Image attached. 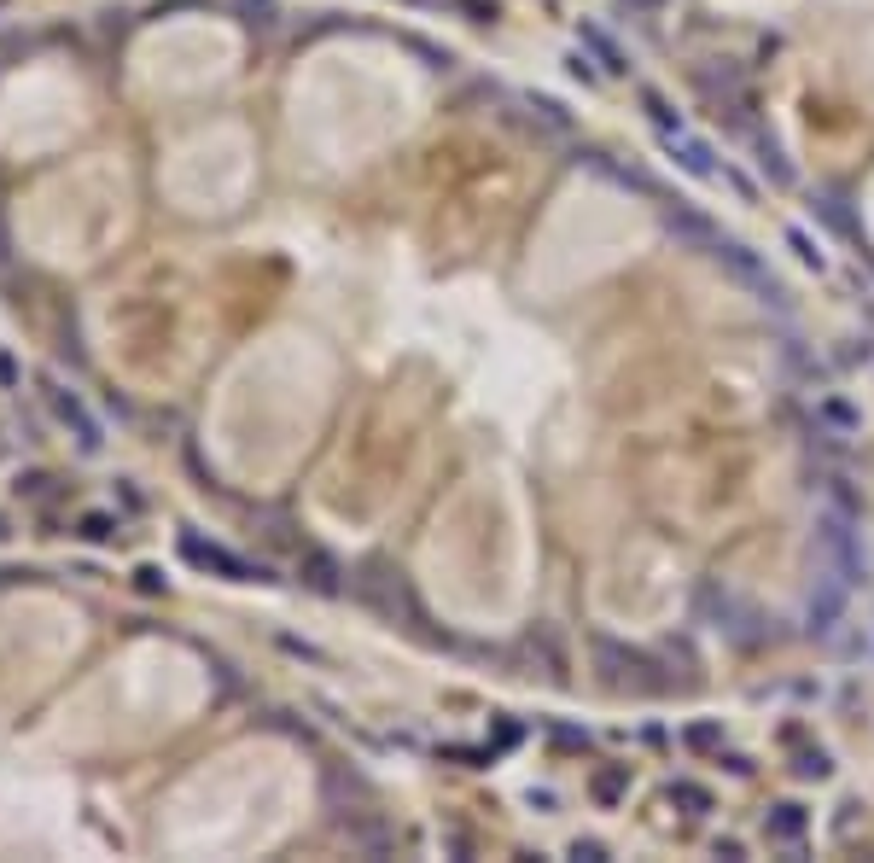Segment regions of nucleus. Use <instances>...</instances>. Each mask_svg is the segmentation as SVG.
Wrapping results in <instances>:
<instances>
[{"label":"nucleus","mask_w":874,"mask_h":863,"mask_svg":"<svg viewBox=\"0 0 874 863\" xmlns=\"http://www.w3.org/2000/svg\"><path fill=\"white\" fill-rule=\"evenodd\" d=\"M816 572H834L845 584H857L869 572V554H863V537H857V508L828 502L816 514Z\"/></svg>","instance_id":"obj_1"},{"label":"nucleus","mask_w":874,"mask_h":863,"mask_svg":"<svg viewBox=\"0 0 874 863\" xmlns=\"http://www.w3.org/2000/svg\"><path fill=\"white\" fill-rule=\"evenodd\" d=\"M181 554L193 560V566H204V572H222V578H234V584H263L269 578V566H251V560H239V554H228L222 543H204V537H181Z\"/></svg>","instance_id":"obj_2"},{"label":"nucleus","mask_w":874,"mask_h":863,"mask_svg":"<svg viewBox=\"0 0 874 863\" xmlns=\"http://www.w3.org/2000/svg\"><path fill=\"white\" fill-rule=\"evenodd\" d=\"M845 595H851V584H845V578H834V572H816V589H810V630H816V636H828V630L840 624Z\"/></svg>","instance_id":"obj_3"},{"label":"nucleus","mask_w":874,"mask_h":863,"mask_svg":"<svg viewBox=\"0 0 874 863\" xmlns=\"http://www.w3.org/2000/svg\"><path fill=\"white\" fill-rule=\"evenodd\" d=\"M47 403L59 409V420H65V426H76V444H82V455H100L105 438H100V426L88 420V409L76 403V391H65V385H47Z\"/></svg>","instance_id":"obj_4"},{"label":"nucleus","mask_w":874,"mask_h":863,"mask_svg":"<svg viewBox=\"0 0 874 863\" xmlns=\"http://www.w3.org/2000/svg\"><path fill=\"white\" fill-rule=\"evenodd\" d=\"M665 228H671L682 245H694V251H717V240H723L706 216H700V210H688L682 199H676V205H665Z\"/></svg>","instance_id":"obj_5"},{"label":"nucleus","mask_w":874,"mask_h":863,"mask_svg":"<svg viewBox=\"0 0 874 863\" xmlns=\"http://www.w3.org/2000/svg\"><path fill=\"white\" fill-rule=\"evenodd\" d=\"M805 829H810V811H805V805H793V799H781V805H770V811H764V834H770V840H781V846H799V840H805Z\"/></svg>","instance_id":"obj_6"},{"label":"nucleus","mask_w":874,"mask_h":863,"mask_svg":"<svg viewBox=\"0 0 874 863\" xmlns=\"http://www.w3.org/2000/svg\"><path fill=\"white\" fill-rule=\"evenodd\" d=\"M583 47L595 53V65H601L606 76H624V70H630V59H624V47H618V41H612L606 30H595V24H583Z\"/></svg>","instance_id":"obj_7"},{"label":"nucleus","mask_w":874,"mask_h":863,"mask_svg":"<svg viewBox=\"0 0 874 863\" xmlns=\"http://www.w3.org/2000/svg\"><path fill=\"white\" fill-rule=\"evenodd\" d=\"M665 146H671V158H676V164H682L688 175H717V164H711V146H706V140L665 135Z\"/></svg>","instance_id":"obj_8"},{"label":"nucleus","mask_w":874,"mask_h":863,"mask_svg":"<svg viewBox=\"0 0 874 863\" xmlns=\"http://www.w3.org/2000/svg\"><path fill=\"white\" fill-rule=\"evenodd\" d=\"M303 584L315 589V595H338V589H344L338 584V560L333 554H309V560H303Z\"/></svg>","instance_id":"obj_9"},{"label":"nucleus","mask_w":874,"mask_h":863,"mask_svg":"<svg viewBox=\"0 0 874 863\" xmlns=\"http://www.w3.org/2000/svg\"><path fill=\"white\" fill-rule=\"evenodd\" d=\"M816 420H822L834 438H851V432H857V409L840 403V397H822V403H816Z\"/></svg>","instance_id":"obj_10"},{"label":"nucleus","mask_w":874,"mask_h":863,"mask_svg":"<svg viewBox=\"0 0 874 863\" xmlns=\"http://www.w3.org/2000/svg\"><path fill=\"white\" fill-rule=\"evenodd\" d=\"M752 146H758V164H764V175H770L775 187H793V164L781 158V146L770 135H752Z\"/></svg>","instance_id":"obj_11"},{"label":"nucleus","mask_w":874,"mask_h":863,"mask_svg":"<svg viewBox=\"0 0 874 863\" xmlns=\"http://www.w3.org/2000/svg\"><path fill=\"white\" fill-rule=\"evenodd\" d=\"M525 105L537 111V123H542V129H554V135H572V111H566L560 100H548V94H531Z\"/></svg>","instance_id":"obj_12"},{"label":"nucleus","mask_w":874,"mask_h":863,"mask_svg":"<svg viewBox=\"0 0 874 863\" xmlns=\"http://www.w3.org/2000/svg\"><path fill=\"white\" fill-rule=\"evenodd\" d=\"M624 794H630V764H606L601 776H595V799L601 805H618Z\"/></svg>","instance_id":"obj_13"},{"label":"nucleus","mask_w":874,"mask_h":863,"mask_svg":"<svg viewBox=\"0 0 874 863\" xmlns=\"http://www.w3.org/2000/svg\"><path fill=\"white\" fill-rule=\"evenodd\" d=\"M816 210H822V222H828L834 234H845V240H857V222L845 216V199H840V193H822V199H816Z\"/></svg>","instance_id":"obj_14"},{"label":"nucleus","mask_w":874,"mask_h":863,"mask_svg":"<svg viewBox=\"0 0 874 863\" xmlns=\"http://www.w3.org/2000/svg\"><path fill=\"white\" fill-rule=\"evenodd\" d=\"M793 770H799V782H828V776H834V759H828L822 747H805V753L793 759Z\"/></svg>","instance_id":"obj_15"},{"label":"nucleus","mask_w":874,"mask_h":863,"mask_svg":"<svg viewBox=\"0 0 874 863\" xmlns=\"http://www.w3.org/2000/svg\"><path fill=\"white\" fill-rule=\"evenodd\" d=\"M671 805H682L688 817H706V811H711V794L700 788V782H671Z\"/></svg>","instance_id":"obj_16"},{"label":"nucleus","mask_w":874,"mask_h":863,"mask_svg":"<svg viewBox=\"0 0 874 863\" xmlns=\"http://www.w3.org/2000/svg\"><path fill=\"white\" fill-rule=\"evenodd\" d=\"M641 105H647V117L665 129V135H682V117H676L671 105H665V94H653V88H641Z\"/></svg>","instance_id":"obj_17"},{"label":"nucleus","mask_w":874,"mask_h":863,"mask_svg":"<svg viewBox=\"0 0 874 863\" xmlns=\"http://www.w3.org/2000/svg\"><path fill=\"white\" fill-rule=\"evenodd\" d=\"M234 12L245 18V24H257V30H269L274 18H280V6H274V0H234Z\"/></svg>","instance_id":"obj_18"},{"label":"nucleus","mask_w":874,"mask_h":863,"mask_svg":"<svg viewBox=\"0 0 874 863\" xmlns=\"http://www.w3.org/2000/svg\"><path fill=\"white\" fill-rule=\"evenodd\" d=\"M787 245H793V251H799V263H810V269H816V275H822V269H828V257H822V251H816V240H810L805 228H787Z\"/></svg>","instance_id":"obj_19"},{"label":"nucleus","mask_w":874,"mask_h":863,"mask_svg":"<svg viewBox=\"0 0 874 863\" xmlns=\"http://www.w3.org/2000/svg\"><path fill=\"white\" fill-rule=\"evenodd\" d=\"M88 543H105V537H117V519L111 514H82V525H76Z\"/></svg>","instance_id":"obj_20"},{"label":"nucleus","mask_w":874,"mask_h":863,"mask_svg":"<svg viewBox=\"0 0 874 863\" xmlns=\"http://www.w3.org/2000/svg\"><path fill=\"white\" fill-rule=\"evenodd\" d=\"M694 753H711V747H723V729L717 724H688V735H682Z\"/></svg>","instance_id":"obj_21"},{"label":"nucleus","mask_w":874,"mask_h":863,"mask_svg":"<svg viewBox=\"0 0 874 863\" xmlns=\"http://www.w3.org/2000/svg\"><path fill=\"white\" fill-rule=\"evenodd\" d=\"M566 70H572V76H583V82H601V76H606V70L595 65V59H589L583 47H577V53H566Z\"/></svg>","instance_id":"obj_22"},{"label":"nucleus","mask_w":874,"mask_h":863,"mask_svg":"<svg viewBox=\"0 0 874 863\" xmlns=\"http://www.w3.org/2000/svg\"><path fill=\"white\" fill-rule=\"evenodd\" d=\"M548 735H554V747H572V753H583V747H589V729H566V724H554Z\"/></svg>","instance_id":"obj_23"},{"label":"nucleus","mask_w":874,"mask_h":863,"mask_svg":"<svg viewBox=\"0 0 874 863\" xmlns=\"http://www.w3.org/2000/svg\"><path fill=\"white\" fill-rule=\"evenodd\" d=\"M135 589H140V595H164V572H158V566H140Z\"/></svg>","instance_id":"obj_24"},{"label":"nucleus","mask_w":874,"mask_h":863,"mask_svg":"<svg viewBox=\"0 0 874 863\" xmlns=\"http://www.w3.org/2000/svg\"><path fill=\"white\" fill-rule=\"evenodd\" d=\"M572 858H583V863H601V858H606V846H601V840H572Z\"/></svg>","instance_id":"obj_25"},{"label":"nucleus","mask_w":874,"mask_h":863,"mask_svg":"<svg viewBox=\"0 0 874 863\" xmlns=\"http://www.w3.org/2000/svg\"><path fill=\"white\" fill-rule=\"evenodd\" d=\"M199 6H204V0H158V6H152V18H169V12H199Z\"/></svg>","instance_id":"obj_26"},{"label":"nucleus","mask_w":874,"mask_h":863,"mask_svg":"<svg viewBox=\"0 0 874 863\" xmlns=\"http://www.w3.org/2000/svg\"><path fill=\"white\" fill-rule=\"evenodd\" d=\"M47 473H30V479H18V496H47Z\"/></svg>","instance_id":"obj_27"},{"label":"nucleus","mask_w":874,"mask_h":863,"mask_svg":"<svg viewBox=\"0 0 874 863\" xmlns=\"http://www.w3.org/2000/svg\"><path fill=\"white\" fill-rule=\"evenodd\" d=\"M0 385H18V362L12 356H0Z\"/></svg>","instance_id":"obj_28"},{"label":"nucleus","mask_w":874,"mask_h":863,"mask_svg":"<svg viewBox=\"0 0 874 863\" xmlns=\"http://www.w3.org/2000/svg\"><path fill=\"white\" fill-rule=\"evenodd\" d=\"M0 537H6V519H0Z\"/></svg>","instance_id":"obj_29"},{"label":"nucleus","mask_w":874,"mask_h":863,"mask_svg":"<svg viewBox=\"0 0 874 863\" xmlns=\"http://www.w3.org/2000/svg\"><path fill=\"white\" fill-rule=\"evenodd\" d=\"M0 584H6V572H0Z\"/></svg>","instance_id":"obj_30"}]
</instances>
